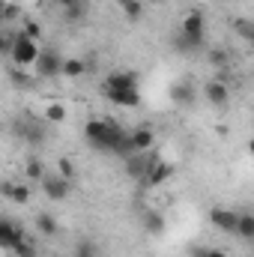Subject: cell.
Masks as SVG:
<instances>
[{"label": "cell", "mask_w": 254, "mask_h": 257, "mask_svg": "<svg viewBox=\"0 0 254 257\" xmlns=\"http://www.w3.org/2000/svg\"><path fill=\"white\" fill-rule=\"evenodd\" d=\"M236 236H242L245 242H251L254 239V215L251 212H239V221H236V230H233Z\"/></svg>", "instance_id": "obj_21"}, {"label": "cell", "mask_w": 254, "mask_h": 257, "mask_svg": "<svg viewBox=\"0 0 254 257\" xmlns=\"http://www.w3.org/2000/svg\"><path fill=\"white\" fill-rule=\"evenodd\" d=\"M45 120L48 123H66V105H60V102L45 105Z\"/></svg>", "instance_id": "obj_27"}, {"label": "cell", "mask_w": 254, "mask_h": 257, "mask_svg": "<svg viewBox=\"0 0 254 257\" xmlns=\"http://www.w3.org/2000/svg\"><path fill=\"white\" fill-rule=\"evenodd\" d=\"M209 221L215 224V230H221V233H233V230H236V221H239V212L224 209V206H215V209L209 212Z\"/></svg>", "instance_id": "obj_11"}, {"label": "cell", "mask_w": 254, "mask_h": 257, "mask_svg": "<svg viewBox=\"0 0 254 257\" xmlns=\"http://www.w3.org/2000/svg\"><path fill=\"white\" fill-rule=\"evenodd\" d=\"M24 174H27V180H33V183H39L48 171H45V162L39 159V156H30L27 159V165H24Z\"/></svg>", "instance_id": "obj_22"}, {"label": "cell", "mask_w": 254, "mask_h": 257, "mask_svg": "<svg viewBox=\"0 0 254 257\" xmlns=\"http://www.w3.org/2000/svg\"><path fill=\"white\" fill-rule=\"evenodd\" d=\"M153 159H159V156H156V153H132V156H126L123 162H126L129 177L144 183V177H147V168L153 165Z\"/></svg>", "instance_id": "obj_6"}, {"label": "cell", "mask_w": 254, "mask_h": 257, "mask_svg": "<svg viewBox=\"0 0 254 257\" xmlns=\"http://www.w3.org/2000/svg\"><path fill=\"white\" fill-rule=\"evenodd\" d=\"M174 48H177V51H183V54H197V51H203V45H200V42H191V39L180 36V33H177V39H174Z\"/></svg>", "instance_id": "obj_28"}, {"label": "cell", "mask_w": 254, "mask_h": 257, "mask_svg": "<svg viewBox=\"0 0 254 257\" xmlns=\"http://www.w3.org/2000/svg\"><path fill=\"white\" fill-rule=\"evenodd\" d=\"M12 128H15V135L21 138V141H27V144H45V128L39 126L36 120H30V117H24V120H15L12 123Z\"/></svg>", "instance_id": "obj_5"}, {"label": "cell", "mask_w": 254, "mask_h": 257, "mask_svg": "<svg viewBox=\"0 0 254 257\" xmlns=\"http://www.w3.org/2000/svg\"><path fill=\"white\" fill-rule=\"evenodd\" d=\"M9 78H12V84H15V87H30V84H33V78H30V75H24V72H15V69L9 72Z\"/></svg>", "instance_id": "obj_35"}, {"label": "cell", "mask_w": 254, "mask_h": 257, "mask_svg": "<svg viewBox=\"0 0 254 257\" xmlns=\"http://www.w3.org/2000/svg\"><path fill=\"white\" fill-rule=\"evenodd\" d=\"M105 90H138V75L135 72H111L108 81L102 84V93Z\"/></svg>", "instance_id": "obj_15"}, {"label": "cell", "mask_w": 254, "mask_h": 257, "mask_svg": "<svg viewBox=\"0 0 254 257\" xmlns=\"http://www.w3.org/2000/svg\"><path fill=\"white\" fill-rule=\"evenodd\" d=\"M174 174V165H168L165 159H153V165L147 168V177H144V183L147 186H162L168 177Z\"/></svg>", "instance_id": "obj_14"}, {"label": "cell", "mask_w": 254, "mask_h": 257, "mask_svg": "<svg viewBox=\"0 0 254 257\" xmlns=\"http://www.w3.org/2000/svg\"><path fill=\"white\" fill-rule=\"evenodd\" d=\"M21 30H9V27H0V57H9L12 51V42L18 39Z\"/></svg>", "instance_id": "obj_26"}, {"label": "cell", "mask_w": 254, "mask_h": 257, "mask_svg": "<svg viewBox=\"0 0 254 257\" xmlns=\"http://www.w3.org/2000/svg\"><path fill=\"white\" fill-rule=\"evenodd\" d=\"M21 15V6L18 3H3L0 0V24H9V21H15Z\"/></svg>", "instance_id": "obj_29"}, {"label": "cell", "mask_w": 254, "mask_h": 257, "mask_svg": "<svg viewBox=\"0 0 254 257\" xmlns=\"http://www.w3.org/2000/svg\"><path fill=\"white\" fill-rule=\"evenodd\" d=\"M123 12H126L129 21H138L144 15V3L141 0H123Z\"/></svg>", "instance_id": "obj_31"}, {"label": "cell", "mask_w": 254, "mask_h": 257, "mask_svg": "<svg viewBox=\"0 0 254 257\" xmlns=\"http://www.w3.org/2000/svg\"><path fill=\"white\" fill-rule=\"evenodd\" d=\"M36 230H39L42 236H57L60 227H57V218H54L51 212H39V215H36Z\"/></svg>", "instance_id": "obj_20"}, {"label": "cell", "mask_w": 254, "mask_h": 257, "mask_svg": "<svg viewBox=\"0 0 254 257\" xmlns=\"http://www.w3.org/2000/svg\"><path fill=\"white\" fill-rule=\"evenodd\" d=\"M33 66H36V78H57L60 66H63V57L54 48H39V57H36Z\"/></svg>", "instance_id": "obj_4"}, {"label": "cell", "mask_w": 254, "mask_h": 257, "mask_svg": "<svg viewBox=\"0 0 254 257\" xmlns=\"http://www.w3.org/2000/svg\"><path fill=\"white\" fill-rule=\"evenodd\" d=\"M129 141H132V150L135 153H150L153 144H156V135L150 126H138L135 132H129Z\"/></svg>", "instance_id": "obj_16"}, {"label": "cell", "mask_w": 254, "mask_h": 257, "mask_svg": "<svg viewBox=\"0 0 254 257\" xmlns=\"http://www.w3.org/2000/svg\"><path fill=\"white\" fill-rule=\"evenodd\" d=\"M39 186H42V192L48 194L51 200H66L69 197V180H63L60 174H45L39 180Z\"/></svg>", "instance_id": "obj_9"}, {"label": "cell", "mask_w": 254, "mask_h": 257, "mask_svg": "<svg viewBox=\"0 0 254 257\" xmlns=\"http://www.w3.org/2000/svg\"><path fill=\"white\" fill-rule=\"evenodd\" d=\"M84 141H87L93 150L105 153V144H108V126H105V120H90V123L84 126Z\"/></svg>", "instance_id": "obj_8"}, {"label": "cell", "mask_w": 254, "mask_h": 257, "mask_svg": "<svg viewBox=\"0 0 254 257\" xmlns=\"http://www.w3.org/2000/svg\"><path fill=\"white\" fill-rule=\"evenodd\" d=\"M21 33H24L27 39H33V42H36V36L42 33V27H39L36 21H24V27H21Z\"/></svg>", "instance_id": "obj_34"}, {"label": "cell", "mask_w": 254, "mask_h": 257, "mask_svg": "<svg viewBox=\"0 0 254 257\" xmlns=\"http://www.w3.org/2000/svg\"><path fill=\"white\" fill-rule=\"evenodd\" d=\"M57 174H60L63 180H69V183H72V180H75V165H72L69 159H60V162H57Z\"/></svg>", "instance_id": "obj_33"}, {"label": "cell", "mask_w": 254, "mask_h": 257, "mask_svg": "<svg viewBox=\"0 0 254 257\" xmlns=\"http://www.w3.org/2000/svg\"><path fill=\"white\" fill-rule=\"evenodd\" d=\"M191 257H227L221 248H194Z\"/></svg>", "instance_id": "obj_36"}, {"label": "cell", "mask_w": 254, "mask_h": 257, "mask_svg": "<svg viewBox=\"0 0 254 257\" xmlns=\"http://www.w3.org/2000/svg\"><path fill=\"white\" fill-rule=\"evenodd\" d=\"M105 126H108V144H105V153H111V156H120V159H126L132 156L135 150H132V141H129V132L117 120H105Z\"/></svg>", "instance_id": "obj_1"}, {"label": "cell", "mask_w": 254, "mask_h": 257, "mask_svg": "<svg viewBox=\"0 0 254 257\" xmlns=\"http://www.w3.org/2000/svg\"><path fill=\"white\" fill-rule=\"evenodd\" d=\"M209 63L218 66V69H230V54H227L224 48H212V51H209Z\"/></svg>", "instance_id": "obj_30"}, {"label": "cell", "mask_w": 254, "mask_h": 257, "mask_svg": "<svg viewBox=\"0 0 254 257\" xmlns=\"http://www.w3.org/2000/svg\"><path fill=\"white\" fill-rule=\"evenodd\" d=\"M171 99H174L177 105H191V102H194L191 81H180V84H174V87H171Z\"/></svg>", "instance_id": "obj_18"}, {"label": "cell", "mask_w": 254, "mask_h": 257, "mask_svg": "<svg viewBox=\"0 0 254 257\" xmlns=\"http://www.w3.org/2000/svg\"><path fill=\"white\" fill-rule=\"evenodd\" d=\"M105 96L114 102V105H123V108H135L141 102V93L138 90H105Z\"/></svg>", "instance_id": "obj_17"}, {"label": "cell", "mask_w": 254, "mask_h": 257, "mask_svg": "<svg viewBox=\"0 0 254 257\" xmlns=\"http://www.w3.org/2000/svg\"><path fill=\"white\" fill-rule=\"evenodd\" d=\"M0 194L12 203H30V186L18 183V180H3L0 183Z\"/></svg>", "instance_id": "obj_12"}, {"label": "cell", "mask_w": 254, "mask_h": 257, "mask_svg": "<svg viewBox=\"0 0 254 257\" xmlns=\"http://www.w3.org/2000/svg\"><path fill=\"white\" fill-rule=\"evenodd\" d=\"M60 75H63V78H81V75H87V66H84L81 57H63Z\"/></svg>", "instance_id": "obj_19"}, {"label": "cell", "mask_w": 254, "mask_h": 257, "mask_svg": "<svg viewBox=\"0 0 254 257\" xmlns=\"http://www.w3.org/2000/svg\"><path fill=\"white\" fill-rule=\"evenodd\" d=\"M24 233V224L15 221V218H0V248H12Z\"/></svg>", "instance_id": "obj_10"}, {"label": "cell", "mask_w": 254, "mask_h": 257, "mask_svg": "<svg viewBox=\"0 0 254 257\" xmlns=\"http://www.w3.org/2000/svg\"><path fill=\"white\" fill-rule=\"evenodd\" d=\"M15 257H39V248H36V242L33 239H27V236H21L12 248H9Z\"/></svg>", "instance_id": "obj_24"}, {"label": "cell", "mask_w": 254, "mask_h": 257, "mask_svg": "<svg viewBox=\"0 0 254 257\" xmlns=\"http://www.w3.org/2000/svg\"><path fill=\"white\" fill-rule=\"evenodd\" d=\"M60 12H63V21L69 24H81L90 12V0H57Z\"/></svg>", "instance_id": "obj_7"}, {"label": "cell", "mask_w": 254, "mask_h": 257, "mask_svg": "<svg viewBox=\"0 0 254 257\" xmlns=\"http://www.w3.org/2000/svg\"><path fill=\"white\" fill-rule=\"evenodd\" d=\"M203 96H206V102H209V105H215V108H224V105L230 102V87H224L221 81H206V87H203Z\"/></svg>", "instance_id": "obj_13"}, {"label": "cell", "mask_w": 254, "mask_h": 257, "mask_svg": "<svg viewBox=\"0 0 254 257\" xmlns=\"http://www.w3.org/2000/svg\"><path fill=\"white\" fill-rule=\"evenodd\" d=\"M180 36H186V39H191V42L206 45V18H203L200 9H191L189 15L183 18V24H180Z\"/></svg>", "instance_id": "obj_2"}, {"label": "cell", "mask_w": 254, "mask_h": 257, "mask_svg": "<svg viewBox=\"0 0 254 257\" xmlns=\"http://www.w3.org/2000/svg\"><path fill=\"white\" fill-rule=\"evenodd\" d=\"M9 57H12V63L15 66H33L36 63V57H39V45H36L33 39H27L24 33H18V39L12 42Z\"/></svg>", "instance_id": "obj_3"}, {"label": "cell", "mask_w": 254, "mask_h": 257, "mask_svg": "<svg viewBox=\"0 0 254 257\" xmlns=\"http://www.w3.org/2000/svg\"><path fill=\"white\" fill-rule=\"evenodd\" d=\"M144 221H147V230H150V233H162V230H165V218H162L159 212H147Z\"/></svg>", "instance_id": "obj_32"}, {"label": "cell", "mask_w": 254, "mask_h": 257, "mask_svg": "<svg viewBox=\"0 0 254 257\" xmlns=\"http://www.w3.org/2000/svg\"><path fill=\"white\" fill-rule=\"evenodd\" d=\"M72 257H102V248L93 239H78L72 248Z\"/></svg>", "instance_id": "obj_23"}, {"label": "cell", "mask_w": 254, "mask_h": 257, "mask_svg": "<svg viewBox=\"0 0 254 257\" xmlns=\"http://www.w3.org/2000/svg\"><path fill=\"white\" fill-rule=\"evenodd\" d=\"M233 30H236V36L245 39V42L254 39V21L251 18H233Z\"/></svg>", "instance_id": "obj_25"}]
</instances>
